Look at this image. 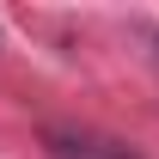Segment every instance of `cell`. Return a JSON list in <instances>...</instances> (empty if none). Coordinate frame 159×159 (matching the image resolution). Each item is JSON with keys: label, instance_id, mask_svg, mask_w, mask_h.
Segmentation results:
<instances>
[{"label": "cell", "instance_id": "6da1fadb", "mask_svg": "<svg viewBox=\"0 0 159 159\" xmlns=\"http://www.w3.org/2000/svg\"><path fill=\"white\" fill-rule=\"evenodd\" d=\"M43 153L49 159H147L141 147L98 135V129H43Z\"/></svg>", "mask_w": 159, "mask_h": 159}, {"label": "cell", "instance_id": "7a4b0ae2", "mask_svg": "<svg viewBox=\"0 0 159 159\" xmlns=\"http://www.w3.org/2000/svg\"><path fill=\"white\" fill-rule=\"evenodd\" d=\"M153 55H159V31H153Z\"/></svg>", "mask_w": 159, "mask_h": 159}]
</instances>
